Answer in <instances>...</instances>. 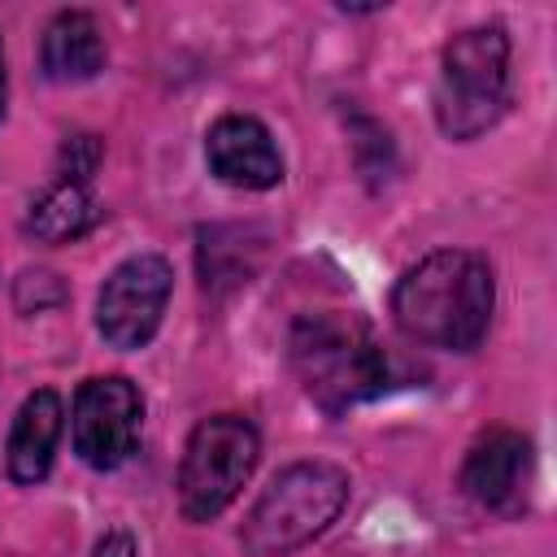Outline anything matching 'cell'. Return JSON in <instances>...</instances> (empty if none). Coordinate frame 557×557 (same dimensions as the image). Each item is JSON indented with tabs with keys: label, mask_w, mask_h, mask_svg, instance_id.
<instances>
[{
	"label": "cell",
	"mask_w": 557,
	"mask_h": 557,
	"mask_svg": "<svg viewBox=\"0 0 557 557\" xmlns=\"http://www.w3.org/2000/svg\"><path fill=\"white\" fill-rule=\"evenodd\" d=\"M44 74L52 83H83L91 74H100L104 65V39L91 13L83 9H65L48 22L44 30Z\"/></svg>",
	"instance_id": "11"
},
{
	"label": "cell",
	"mask_w": 557,
	"mask_h": 557,
	"mask_svg": "<svg viewBox=\"0 0 557 557\" xmlns=\"http://www.w3.org/2000/svg\"><path fill=\"white\" fill-rule=\"evenodd\" d=\"M139 426H144V400H139L131 379L104 374V379H87L78 387V396H74V453L91 470H117L135 453Z\"/></svg>",
	"instance_id": "7"
},
{
	"label": "cell",
	"mask_w": 557,
	"mask_h": 557,
	"mask_svg": "<svg viewBox=\"0 0 557 557\" xmlns=\"http://www.w3.org/2000/svg\"><path fill=\"white\" fill-rule=\"evenodd\" d=\"M96 165H100V139L96 135H70L65 148H61V178L87 187V178L96 174Z\"/></svg>",
	"instance_id": "13"
},
{
	"label": "cell",
	"mask_w": 557,
	"mask_h": 557,
	"mask_svg": "<svg viewBox=\"0 0 557 557\" xmlns=\"http://www.w3.org/2000/svg\"><path fill=\"white\" fill-rule=\"evenodd\" d=\"M287 357L305 396L326 413H344L387 387V357L374 331L339 309L300 313L287 335Z\"/></svg>",
	"instance_id": "2"
},
{
	"label": "cell",
	"mask_w": 557,
	"mask_h": 557,
	"mask_svg": "<svg viewBox=\"0 0 557 557\" xmlns=\"http://www.w3.org/2000/svg\"><path fill=\"white\" fill-rule=\"evenodd\" d=\"M261 457V440L257 426L244 413H218L205 418L187 448H183V466H178V509L187 522H209L218 518L239 487L248 483V474L257 470Z\"/></svg>",
	"instance_id": "5"
},
{
	"label": "cell",
	"mask_w": 557,
	"mask_h": 557,
	"mask_svg": "<svg viewBox=\"0 0 557 557\" xmlns=\"http://www.w3.org/2000/svg\"><path fill=\"white\" fill-rule=\"evenodd\" d=\"M205 157H209V170L222 183L244 187V191H265V187H274L283 178V157H278L270 131L248 113L218 117L209 126Z\"/></svg>",
	"instance_id": "8"
},
{
	"label": "cell",
	"mask_w": 557,
	"mask_h": 557,
	"mask_svg": "<svg viewBox=\"0 0 557 557\" xmlns=\"http://www.w3.org/2000/svg\"><path fill=\"white\" fill-rule=\"evenodd\" d=\"M96 218H100V209H96L91 191H87L83 183L57 178V183L30 205L26 226H30V235L44 239V244H65V239H78L83 231H91Z\"/></svg>",
	"instance_id": "12"
},
{
	"label": "cell",
	"mask_w": 557,
	"mask_h": 557,
	"mask_svg": "<svg viewBox=\"0 0 557 557\" xmlns=\"http://www.w3.org/2000/svg\"><path fill=\"white\" fill-rule=\"evenodd\" d=\"M0 117H4V52H0Z\"/></svg>",
	"instance_id": "16"
},
{
	"label": "cell",
	"mask_w": 557,
	"mask_h": 557,
	"mask_svg": "<svg viewBox=\"0 0 557 557\" xmlns=\"http://www.w3.org/2000/svg\"><path fill=\"white\" fill-rule=\"evenodd\" d=\"M492 300V265L479 252L444 248L400 274L392 292V318L418 344L470 352L487 335Z\"/></svg>",
	"instance_id": "1"
},
{
	"label": "cell",
	"mask_w": 557,
	"mask_h": 557,
	"mask_svg": "<svg viewBox=\"0 0 557 557\" xmlns=\"http://www.w3.org/2000/svg\"><path fill=\"white\" fill-rule=\"evenodd\" d=\"M348 505V474L331 461H296L270 479L239 527L248 557H283L322 535Z\"/></svg>",
	"instance_id": "3"
},
{
	"label": "cell",
	"mask_w": 557,
	"mask_h": 557,
	"mask_svg": "<svg viewBox=\"0 0 557 557\" xmlns=\"http://www.w3.org/2000/svg\"><path fill=\"white\" fill-rule=\"evenodd\" d=\"M91 557H135V540H131V531H109V535L96 544Z\"/></svg>",
	"instance_id": "15"
},
{
	"label": "cell",
	"mask_w": 557,
	"mask_h": 557,
	"mask_svg": "<svg viewBox=\"0 0 557 557\" xmlns=\"http://www.w3.org/2000/svg\"><path fill=\"white\" fill-rule=\"evenodd\" d=\"M61 396L39 387L35 396H26V405L17 409V422L9 431V474L13 483H39L52 470V453L61 440Z\"/></svg>",
	"instance_id": "10"
},
{
	"label": "cell",
	"mask_w": 557,
	"mask_h": 557,
	"mask_svg": "<svg viewBox=\"0 0 557 557\" xmlns=\"http://www.w3.org/2000/svg\"><path fill=\"white\" fill-rule=\"evenodd\" d=\"M527 440L518 431H487L461 466V492L470 500H479L483 509H505L518 492H522V474H527Z\"/></svg>",
	"instance_id": "9"
},
{
	"label": "cell",
	"mask_w": 557,
	"mask_h": 557,
	"mask_svg": "<svg viewBox=\"0 0 557 557\" xmlns=\"http://www.w3.org/2000/svg\"><path fill=\"white\" fill-rule=\"evenodd\" d=\"M174 274L170 261L157 252H135L126 257L100 287L96 296V326L104 335V344L113 348H144L165 313Z\"/></svg>",
	"instance_id": "6"
},
{
	"label": "cell",
	"mask_w": 557,
	"mask_h": 557,
	"mask_svg": "<svg viewBox=\"0 0 557 557\" xmlns=\"http://www.w3.org/2000/svg\"><path fill=\"white\" fill-rule=\"evenodd\" d=\"M61 296H65V287H61V278H57L52 270H26V274L17 278V309H22V313L44 309V305H57Z\"/></svg>",
	"instance_id": "14"
},
{
	"label": "cell",
	"mask_w": 557,
	"mask_h": 557,
	"mask_svg": "<svg viewBox=\"0 0 557 557\" xmlns=\"http://www.w3.org/2000/svg\"><path fill=\"white\" fill-rule=\"evenodd\" d=\"M509 100V39L500 26H474L448 39L435 87V117L448 139L483 135Z\"/></svg>",
	"instance_id": "4"
}]
</instances>
